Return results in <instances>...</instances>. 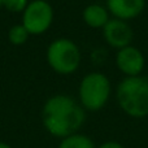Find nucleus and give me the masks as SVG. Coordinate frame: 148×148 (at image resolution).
Listing matches in <instances>:
<instances>
[{"label":"nucleus","instance_id":"14","mask_svg":"<svg viewBox=\"0 0 148 148\" xmlns=\"http://www.w3.org/2000/svg\"><path fill=\"white\" fill-rule=\"evenodd\" d=\"M0 148H12V147L8 146L7 143H1V142H0Z\"/></svg>","mask_w":148,"mask_h":148},{"label":"nucleus","instance_id":"13","mask_svg":"<svg viewBox=\"0 0 148 148\" xmlns=\"http://www.w3.org/2000/svg\"><path fill=\"white\" fill-rule=\"evenodd\" d=\"M99 148H123V147L120 143H116V142H107V143H104Z\"/></svg>","mask_w":148,"mask_h":148},{"label":"nucleus","instance_id":"4","mask_svg":"<svg viewBox=\"0 0 148 148\" xmlns=\"http://www.w3.org/2000/svg\"><path fill=\"white\" fill-rule=\"evenodd\" d=\"M110 95V82L101 73H90L79 84V99L86 109L99 110L105 105Z\"/></svg>","mask_w":148,"mask_h":148},{"label":"nucleus","instance_id":"1","mask_svg":"<svg viewBox=\"0 0 148 148\" xmlns=\"http://www.w3.org/2000/svg\"><path fill=\"white\" fill-rule=\"evenodd\" d=\"M42 118L46 129L55 136L73 135L84 122V110L70 96L56 95L47 100Z\"/></svg>","mask_w":148,"mask_h":148},{"label":"nucleus","instance_id":"9","mask_svg":"<svg viewBox=\"0 0 148 148\" xmlns=\"http://www.w3.org/2000/svg\"><path fill=\"white\" fill-rule=\"evenodd\" d=\"M83 21L92 29H103L109 21V12L100 4H90L83 10Z\"/></svg>","mask_w":148,"mask_h":148},{"label":"nucleus","instance_id":"3","mask_svg":"<svg viewBox=\"0 0 148 148\" xmlns=\"http://www.w3.org/2000/svg\"><path fill=\"white\" fill-rule=\"evenodd\" d=\"M47 62L56 73L72 74L81 64V51L70 39H55L47 48Z\"/></svg>","mask_w":148,"mask_h":148},{"label":"nucleus","instance_id":"7","mask_svg":"<svg viewBox=\"0 0 148 148\" xmlns=\"http://www.w3.org/2000/svg\"><path fill=\"white\" fill-rule=\"evenodd\" d=\"M116 64L125 75L135 77L140 75V73L143 72L146 60L140 49L130 44L118 49L117 56H116Z\"/></svg>","mask_w":148,"mask_h":148},{"label":"nucleus","instance_id":"11","mask_svg":"<svg viewBox=\"0 0 148 148\" xmlns=\"http://www.w3.org/2000/svg\"><path fill=\"white\" fill-rule=\"evenodd\" d=\"M29 36V31L25 29V26L22 23L20 25H14L8 30V40L13 44V46H22L27 42Z\"/></svg>","mask_w":148,"mask_h":148},{"label":"nucleus","instance_id":"2","mask_svg":"<svg viewBox=\"0 0 148 148\" xmlns=\"http://www.w3.org/2000/svg\"><path fill=\"white\" fill-rule=\"evenodd\" d=\"M117 100L123 112L131 117L148 116V78L135 75L122 79L117 88Z\"/></svg>","mask_w":148,"mask_h":148},{"label":"nucleus","instance_id":"6","mask_svg":"<svg viewBox=\"0 0 148 148\" xmlns=\"http://www.w3.org/2000/svg\"><path fill=\"white\" fill-rule=\"evenodd\" d=\"M101 30L105 42L113 48L121 49L126 46H130L133 40V30L127 21L118 20L114 17L109 18Z\"/></svg>","mask_w":148,"mask_h":148},{"label":"nucleus","instance_id":"12","mask_svg":"<svg viewBox=\"0 0 148 148\" xmlns=\"http://www.w3.org/2000/svg\"><path fill=\"white\" fill-rule=\"evenodd\" d=\"M29 0H3V7L12 13H23Z\"/></svg>","mask_w":148,"mask_h":148},{"label":"nucleus","instance_id":"8","mask_svg":"<svg viewBox=\"0 0 148 148\" xmlns=\"http://www.w3.org/2000/svg\"><path fill=\"white\" fill-rule=\"evenodd\" d=\"M146 7V0H107V9L114 18L129 21L138 17Z\"/></svg>","mask_w":148,"mask_h":148},{"label":"nucleus","instance_id":"5","mask_svg":"<svg viewBox=\"0 0 148 148\" xmlns=\"http://www.w3.org/2000/svg\"><path fill=\"white\" fill-rule=\"evenodd\" d=\"M53 22V9L46 0H33L22 13V25L30 35L44 34Z\"/></svg>","mask_w":148,"mask_h":148},{"label":"nucleus","instance_id":"10","mask_svg":"<svg viewBox=\"0 0 148 148\" xmlns=\"http://www.w3.org/2000/svg\"><path fill=\"white\" fill-rule=\"evenodd\" d=\"M59 148H95L92 140L88 136L79 135V134H73L69 135L60 143Z\"/></svg>","mask_w":148,"mask_h":148},{"label":"nucleus","instance_id":"15","mask_svg":"<svg viewBox=\"0 0 148 148\" xmlns=\"http://www.w3.org/2000/svg\"><path fill=\"white\" fill-rule=\"evenodd\" d=\"M3 7V0H0V8Z\"/></svg>","mask_w":148,"mask_h":148}]
</instances>
